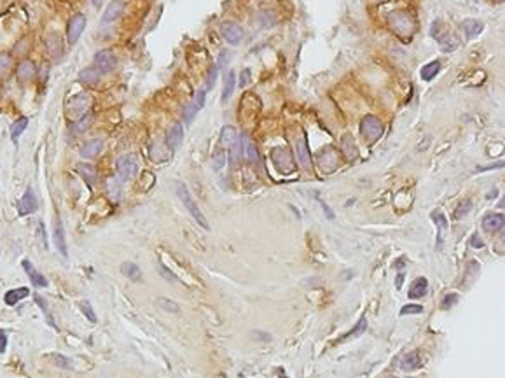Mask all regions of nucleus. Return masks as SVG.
Listing matches in <instances>:
<instances>
[{"label": "nucleus", "mask_w": 505, "mask_h": 378, "mask_svg": "<svg viewBox=\"0 0 505 378\" xmlns=\"http://www.w3.org/2000/svg\"><path fill=\"white\" fill-rule=\"evenodd\" d=\"M175 189H177V196L180 198V201H182V205H184L185 209H187V212L192 216V219L196 221V223L201 226L203 229H210V224H208V221H207V217H205V214L199 210V207H198V203L194 201V198H192V194L189 193V189H187V186L184 184V182H177V186H175Z\"/></svg>", "instance_id": "obj_1"}, {"label": "nucleus", "mask_w": 505, "mask_h": 378, "mask_svg": "<svg viewBox=\"0 0 505 378\" xmlns=\"http://www.w3.org/2000/svg\"><path fill=\"white\" fill-rule=\"evenodd\" d=\"M360 131H362L363 139L372 144L383 135V123L376 116L369 114V116L363 117L362 123H360Z\"/></svg>", "instance_id": "obj_2"}, {"label": "nucleus", "mask_w": 505, "mask_h": 378, "mask_svg": "<svg viewBox=\"0 0 505 378\" xmlns=\"http://www.w3.org/2000/svg\"><path fill=\"white\" fill-rule=\"evenodd\" d=\"M115 168H117V175H119V179H121V181H123V182L131 181V179H135V175H137V172H138L137 158H135L133 154L121 156V158H117Z\"/></svg>", "instance_id": "obj_3"}, {"label": "nucleus", "mask_w": 505, "mask_h": 378, "mask_svg": "<svg viewBox=\"0 0 505 378\" xmlns=\"http://www.w3.org/2000/svg\"><path fill=\"white\" fill-rule=\"evenodd\" d=\"M93 62H95V69L98 70L100 74H110L112 70H115V67H117L115 54L108 49L98 51V53L95 54Z\"/></svg>", "instance_id": "obj_4"}, {"label": "nucleus", "mask_w": 505, "mask_h": 378, "mask_svg": "<svg viewBox=\"0 0 505 378\" xmlns=\"http://www.w3.org/2000/svg\"><path fill=\"white\" fill-rule=\"evenodd\" d=\"M273 161H275L276 168L282 172V174H290L294 172V158L289 152L285 147H276L273 151Z\"/></svg>", "instance_id": "obj_5"}, {"label": "nucleus", "mask_w": 505, "mask_h": 378, "mask_svg": "<svg viewBox=\"0 0 505 378\" xmlns=\"http://www.w3.org/2000/svg\"><path fill=\"white\" fill-rule=\"evenodd\" d=\"M86 23H88V20H86L84 14H75L70 18L69 25H67V39H69L70 44H75L79 40V37L86 28Z\"/></svg>", "instance_id": "obj_6"}, {"label": "nucleus", "mask_w": 505, "mask_h": 378, "mask_svg": "<svg viewBox=\"0 0 505 378\" xmlns=\"http://www.w3.org/2000/svg\"><path fill=\"white\" fill-rule=\"evenodd\" d=\"M53 238H54V245H56L58 252L63 256V258H69V249H67V236H65V228H63V223L60 217H54V224H53Z\"/></svg>", "instance_id": "obj_7"}, {"label": "nucleus", "mask_w": 505, "mask_h": 378, "mask_svg": "<svg viewBox=\"0 0 505 378\" xmlns=\"http://www.w3.org/2000/svg\"><path fill=\"white\" fill-rule=\"evenodd\" d=\"M222 35H224V39L227 40L229 44L236 46L243 40L245 37V30L236 23H231V21H226V23L222 25Z\"/></svg>", "instance_id": "obj_8"}, {"label": "nucleus", "mask_w": 505, "mask_h": 378, "mask_svg": "<svg viewBox=\"0 0 505 378\" xmlns=\"http://www.w3.org/2000/svg\"><path fill=\"white\" fill-rule=\"evenodd\" d=\"M37 209H38L37 196H35V193L32 191V189H27L25 194H23V198L18 201L19 214H21V216H30V214L37 212Z\"/></svg>", "instance_id": "obj_9"}, {"label": "nucleus", "mask_w": 505, "mask_h": 378, "mask_svg": "<svg viewBox=\"0 0 505 378\" xmlns=\"http://www.w3.org/2000/svg\"><path fill=\"white\" fill-rule=\"evenodd\" d=\"M89 105H91V97H89L88 93H80V95H77V97L72 100L70 109H72V114L82 117L86 112H88Z\"/></svg>", "instance_id": "obj_10"}, {"label": "nucleus", "mask_w": 505, "mask_h": 378, "mask_svg": "<svg viewBox=\"0 0 505 378\" xmlns=\"http://www.w3.org/2000/svg\"><path fill=\"white\" fill-rule=\"evenodd\" d=\"M182 140H184V128H182V124L180 123H175L172 128L168 130V133H166V146L170 147V149H179V146L182 144Z\"/></svg>", "instance_id": "obj_11"}, {"label": "nucleus", "mask_w": 505, "mask_h": 378, "mask_svg": "<svg viewBox=\"0 0 505 378\" xmlns=\"http://www.w3.org/2000/svg\"><path fill=\"white\" fill-rule=\"evenodd\" d=\"M21 265H23V268H25V271H27L28 278H30V282L34 284L35 287H47V278L44 277V275L40 273V271L35 270L34 265H32V263L28 261V259H25V261L21 263Z\"/></svg>", "instance_id": "obj_12"}, {"label": "nucleus", "mask_w": 505, "mask_h": 378, "mask_svg": "<svg viewBox=\"0 0 505 378\" xmlns=\"http://www.w3.org/2000/svg\"><path fill=\"white\" fill-rule=\"evenodd\" d=\"M35 74H37V69H35L34 62H30V60H23L18 65V69H16V76H18L19 81L23 82L32 81L35 77Z\"/></svg>", "instance_id": "obj_13"}, {"label": "nucleus", "mask_w": 505, "mask_h": 378, "mask_svg": "<svg viewBox=\"0 0 505 378\" xmlns=\"http://www.w3.org/2000/svg\"><path fill=\"white\" fill-rule=\"evenodd\" d=\"M502 228H504V216L502 214H488V216H484V219H482V229L484 231L495 233Z\"/></svg>", "instance_id": "obj_14"}, {"label": "nucleus", "mask_w": 505, "mask_h": 378, "mask_svg": "<svg viewBox=\"0 0 505 378\" xmlns=\"http://www.w3.org/2000/svg\"><path fill=\"white\" fill-rule=\"evenodd\" d=\"M27 296H30V289H28V287H18V289L7 291L4 296V301L9 306H14V305H18L21 300H25Z\"/></svg>", "instance_id": "obj_15"}, {"label": "nucleus", "mask_w": 505, "mask_h": 378, "mask_svg": "<svg viewBox=\"0 0 505 378\" xmlns=\"http://www.w3.org/2000/svg\"><path fill=\"white\" fill-rule=\"evenodd\" d=\"M295 147H297L299 163H301L304 168H311V156H310V149H308L306 139H304V137H301V139L297 140V144H295Z\"/></svg>", "instance_id": "obj_16"}, {"label": "nucleus", "mask_w": 505, "mask_h": 378, "mask_svg": "<svg viewBox=\"0 0 505 378\" xmlns=\"http://www.w3.org/2000/svg\"><path fill=\"white\" fill-rule=\"evenodd\" d=\"M102 147H104V142L100 139L88 140L84 146L80 147V156H82V158H95V156L100 154Z\"/></svg>", "instance_id": "obj_17"}, {"label": "nucleus", "mask_w": 505, "mask_h": 378, "mask_svg": "<svg viewBox=\"0 0 505 378\" xmlns=\"http://www.w3.org/2000/svg\"><path fill=\"white\" fill-rule=\"evenodd\" d=\"M121 273L126 278H130L131 282L142 280V270H140L138 265H135V263H131V261H126L121 265Z\"/></svg>", "instance_id": "obj_18"}, {"label": "nucleus", "mask_w": 505, "mask_h": 378, "mask_svg": "<svg viewBox=\"0 0 505 378\" xmlns=\"http://www.w3.org/2000/svg\"><path fill=\"white\" fill-rule=\"evenodd\" d=\"M123 9H124V5L121 4V2H112V4H108V7L105 9V12H104V18H102V23L107 25V23L115 21L119 16L123 14Z\"/></svg>", "instance_id": "obj_19"}, {"label": "nucleus", "mask_w": 505, "mask_h": 378, "mask_svg": "<svg viewBox=\"0 0 505 378\" xmlns=\"http://www.w3.org/2000/svg\"><path fill=\"white\" fill-rule=\"evenodd\" d=\"M427 291H429V282H427L425 277H420L413 282V286L409 289V298L411 300H416V298H423L427 296Z\"/></svg>", "instance_id": "obj_20"}, {"label": "nucleus", "mask_w": 505, "mask_h": 378, "mask_svg": "<svg viewBox=\"0 0 505 378\" xmlns=\"http://www.w3.org/2000/svg\"><path fill=\"white\" fill-rule=\"evenodd\" d=\"M421 366V359L418 352H409L400 359V368L404 371H414Z\"/></svg>", "instance_id": "obj_21"}, {"label": "nucleus", "mask_w": 505, "mask_h": 378, "mask_svg": "<svg viewBox=\"0 0 505 378\" xmlns=\"http://www.w3.org/2000/svg\"><path fill=\"white\" fill-rule=\"evenodd\" d=\"M234 86H236V74L231 70V72L226 76V79H224V88H222V104H226V102L231 98V95H233V91H234Z\"/></svg>", "instance_id": "obj_22"}, {"label": "nucleus", "mask_w": 505, "mask_h": 378, "mask_svg": "<svg viewBox=\"0 0 505 378\" xmlns=\"http://www.w3.org/2000/svg\"><path fill=\"white\" fill-rule=\"evenodd\" d=\"M77 172H79L80 177L84 179V181L88 182L89 186L95 184V181H96V170H95V166H93V165H89V163H79V165H77Z\"/></svg>", "instance_id": "obj_23"}, {"label": "nucleus", "mask_w": 505, "mask_h": 378, "mask_svg": "<svg viewBox=\"0 0 505 378\" xmlns=\"http://www.w3.org/2000/svg\"><path fill=\"white\" fill-rule=\"evenodd\" d=\"M79 81L84 84H96L100 81V72L95 67H86L84 70L79 72Z\"/></svg>", "instance_id": "obj_24"}, {"label": "nucleus", "mask_w": 505, "mask_h": 378, "mask_svg": "<svg viewBox=\"0 0 505 378\" xmlns=\"http://www.w3.org/2000/svg\"><path fill=\"white\" fill-rule=\"evenodd\" d=\"M27 126H28V117H25V116L18 117V119H16L14 123L11 124V139H12V142H18V139L21 137V133L27 130Z\"/></svg>", "instance_id": "obj_25"}, {"label": "nucleus", "mask_w": 505, "mask_h": 378, "mask_svg": "<svg viewBox=\"0 0 505 378\" xmlns=\"http://www.w3.org/2000/svg\"><path fill=\"white\" fill-rule=\"evenodd\" d=\"M462 28H463V32H465V35H467L469 39H474L475 35L481 34L482 23H481V21H477V20H465L462 23Z\"/></svg>", "instance_id": "obj_26"}, {"label": "nucleus", "mask_w": 505, "mask_h": 378, "mask_svg": "<svg viewBox=\"0 0 505 378\" xmlns=\"http://www.w3.org/2000/svg\"><path fill=\"white\" fill-rule=\"evenodd\" d=\"M156 305H157V308L163 310V312H168V313H179L180 312L179 303H175L173 300H168V298H165V296L157 298Z\"/></svg>", "instance_id": "obj_27"}, {"label": "nucleus", "mask_w": 505, "mask_h": 378, "mask_svg": "<svg viewBox=\"0 0 505 378\" xmlns=\"http://www.w3.org/2000/svg\"><path fill=\"white\" fill-rule=\"evenodd\" d=\"M439 70H440V62H437V60L435 62L427 63V65L421 69V79H423V81H432L437 74H439Z\"/></svg>", "instance_id": "obj_28"}, {"label": "nucleus", "mask_w": 505, "mask_h": 378, "mask_svg": "<svg viewBox=\"0 0 505 378\" xmlns=\"http://www.w3.org/2000/svg\"><path fill=\"white\" fill-rule=\"evenodd\" d=\"M236 139H238V131L234 130L233 126L226 124V126L222 128V131H220V140H222V144H224V146H226V147L233 146V144L236 142Z\"/></svg>", "instance_id": "obj_29"}, {"label": "nucleus", "mask_w": 505, "mask_h": 378, "mask_svg": "<svg viewBox=\"0 0 505 378\" xmlns=\"http://www.w3.org/2000/svg\"><path fill=\"white\" fill-rule=\"evenodd\" d=\"M432 221L437 224V229H439V247H440V242H442V231L444 229H448V219L444 217V214H440L439 210L432 214Z\"/></svg>", "instance_id": "obj_30"}, {"label": "nucleus", "mask_w": 505, "mask_h": 378, "mask_svg": "<svg viewBox=\"0 0 505 378\" xmlns=\"http://www.w3.org/2000/svg\"><path fill=\"white\" fill-rule=\"evenodd\" d=\"M365 329H367V319H365V317H360V320L355 324V328H353L348 335H345V338H357V336L363 335Z\"/></svg>", "instance_id": "obj_31"}, {"label": "nucleus", "mask_w": 505, "mask_h": 378, "mask_svg": "<svg viewBox=\"0 0 505 378\" xmlns=\"http://www.w3.org/2000/svg\"><path fill=\"white\" fill-rule=\"evenodd\" d=\"M35 303H37V305L40 306V308H42V312L46 313V319H47V322H49L51 328H56V324H54V320H53V317H51L49 306H47V301L44 300L42 296H38V294H35Z\"/></svg>", "instance_id": "obj_32"}, {"label": "nucleus", "mask_w": 505, "mask_h": 378, "mask_svg": "<svg viewBox=\"0 0 505 378\" xmlns=\"http://www.w3.org/2000/svg\"><path fill=\"white\" fill-rule=\"evenodd\" d=\"M51 361H53L58 368H63V370H70V368H72V361L62 354H51Z\"/></svg>", "instance_id": "obj_33"}, {"label": "nucleus", "mask_w": 505, "mask_h": 378, "mask_svg": "<svg viewBox=\"0 0 505 378\" xmlns=\"http://www.w3.org/2000/svg\"><path fill=\"white\" fill-rule=\"evenodd\" d=\"M11 56L9 54H0V77H5L11 72Z\"/></svg>", "instance_id": "obj_34"}, {"label": "nucleus", "mask_w": 505, "mask_h": 378, "mask_svg": "<svg viewBox=\"0 0 505 378\" xmlns=\"http://www.w3.org/2000/svg\"><path fill=\"white\" fill-rule=\"evenodd\" d=\"M91 121H93L91 114H84V116L80 117L79 123H75V131H77V133H82V131L88 130V128L91 126Z\"/></svg>", "instance_id": "obj_35"}, {"label": "nucleus", "mask_w": 505, "mask_h": 378, "mask_svg": "<svg viewBox=\"0 0 505 378\" xmlns=\"http://www.w3.org/2000/svg\"><path fill=\"white\" fill-rule=\"evenodd\" d=\"M80 310H82V313H84L89 322H96V313L93 312V306L89 301H82V303H80Z\"/></svg>", "instance_id": "obj_36"}, {"label": "nucleus", "mask_w": 505, "mask_h": 378, "mask_svg": "<svg viewBox=\"0 0 505 378\" xmlns=\"http://www.w3.org/2000/svg\"><path fill=\"white\" fill-rule=\"evenodd\" d=\"M245 149H247V156L252 163L259 161V152H257V147L253 142H245Z\"/></svg>", "instance_id": "obj_37"}, {"label": "nucleus", "mask_w": 505, "mask_h": 378, "mask_svg": "<svg viewBox=\"0 0 505 378\" xmlns=\"http://www.w3.org/2000/svg\"><path fill=\"white\" fill-rule=\"evenodd\" d=\"M157 271H159L161 277L166 278V280H170V282H179V277H177V275L173 273L172 270H168V268H166L165 265H159V266H157Z\"/></svg>", "instance_id": "obj_38"}, {"label": "nucleus", "mask_w": 505, "mask_h": 378, "mask_svg": "<svg viewBox=\"0 0 505 378\" xmlns=\"http://www.w3.org/2000/svg\"><path fill=\"white\" fill-rule=\"evenodd\" d=\"M421 312H423L421 305H406L400 310V315H420Z\"/></svg>", "instance_id": "obj_39"}, {"label": "nucleus", "mask_w": 505, "mask_h": 378, "mask_svg": "<svg viewBox=\"0 0 505 378\" xmlns=\"http://www.w3.org/2000/svg\"><path fill=\"white\" fill-rule=\"evenodd\" d=\"M224 163H226V151H217L214 154V168L215 170H220L222 166H224Z\"/></svg>", "instance_id": "obj_40"}, {"label": "nucleus", "mask_w": 505, "mask_h": 378, "mask_svg": "<svg viewBox=\"0 0 505 378\" xmlns=\"http://www.w3.org/2000/svg\"><path fill=\"white\" fill-rule=\"evenodd\" d=\"M198 111H199V109L194 105V102H192V104L185 105V109H184V119H185V123H191L192 117L196 116V112H198Z\"/></svg>", "instance_id": "obj_41"}, {"label": "nucleus", "mask_w": 505, "mask_h": 378, "mask_svg": "<svg viewBox=\"0 0 505 378\" xmlns=\"http://www.w3.org/2000/svg\"><path fill=\"white\" fill-rule=\"evenodd\" d=\"M217 72H218V69L217 67H210V70H208V76H207V88L205 89H212L215 86V81H217Z\"/></svg>", "instance_id": "obj_42"}, {"label": "nucleus", "mask_w": 505, "mask_h": 378, "mask_svg": "<svg viewBox=\"0 0 505 378\" xmlns=\"http://www.w3.org/2000/svg\"><path fill=\"white\" fill-rule=\"evenodd\" d=\"M456 301H458V294H446V298L442 300L440 306H442V310H449Z\"/></svg>", "instance_id": "obj_43"}, {"label": "nucleus", "mask_w": 505, "mask_h": 378, "mask_svg": "<svg viewBox=\"0 0 505 378\" xmlns=\"http://www.w3.org/2000/svg\"><path fill=\"white\" fill-rule=\"evenodd\" d=\"M119 193H121V188H119L117 181H115V179L108 181V194H110V196L114 198V200H117V198H119Z\"/></svg>", "instance_id": "obj_44"}, {"label": "nucleus", "mask_w": 505, "mask_h": 378, "mask_svg": "<svg viewBox=\"0 0 505 378\" xmlns=\"http://www.w3.org/2000/svg\"><path fill=\"white\" fill-rule=\"evenodd\" d=\"M472 209V201L470 200H465L462 205L458 207V210H456V217H465L467 216V212Z\"/></svg>", "instance_id": "obj_45"}, {"label": "nucleus", "mask_w": 505, "mask_h": 378, "mask_svg": "<svg viewBox=\"0 0 505 378\" xmlns=\"http://www.w3.org/2000/svg\"><path fill=\"white\" fill-rule=\"evenodd\" d=\"M229 60H231V53H229V51H222V53L218 54L217 69H222V67H226L227 63H229Z\"/></svg>", "instance_id": "obj_46"}, {"label": "nucleus", "mask_w": 505, "mask_h": 378, "mask_svg": "<svg viewBox=\"0 0 505 378\" xmlns=\"http://www.w3.org/2000/svg\"><path fill=\"white\" fill-rule=\"evenodd\" d=\"M250 79H252V70L245 69L240 74V88H245V86L250 82Z\"/></svg>", "instance_id": "obj_47"}, {"label": "nucleus", "mask_w": 505, "mask_h": 378, "mask_svg": "<svg viewBox=\"0 0 505 378\" xmlns=\"http://www.w3.org/2000/svg\"><path fill=\"white\" fill-rule=\"evenodd\" d=\"M205 98H207V89H199L198 91V95H196V100H194V105L198 109H203L205 107Z\"/></svg>", "instance_id": "obj_48"}, {"label": "nucleus", "mask_w": 505, "mask_h": 378, "mask_svg": "<svg viewBox=\"0 0 505 378\" xmlns=\"http://www.w3.org/2000/svg\"><path fill=\"white\" fill-rule=\"evenodd\" d=\"M37 235L40 238V243H42V247L47 249V240H46V229H44V224L38 223L37 224Z\"/></svg>", "instance_id": "obj_49"}, {"label": "nucleus", "mask_w": 505, "mask_h": 378, "mask_svg": "<svg viewBox=\"0 0 505 378\" xmlns=\"http://www.w3.org/2000/svg\"><path fill=\"white\" fill-rule=\"evenodd\" d=\"M5 348H7V335H5V331L0 329V354L5 352Z\"/></svg>", "instance_id": "obj_50"}, {"label": "nucleus", "mask_w": 505, "mask_h": 378, "mask_svg": "<svg viewBox=\"0 0 505 378\" xmlns=\"http://www.w3.org/2000/svg\"><path fill=\"white\" fill-rule=\"evenodd\" d=\"M472 247H477V249H481L482 247V242H481V238H479V236L477 235H474V236H472Z\"/></svg>", "instance_id": "obj_51"}, {"label": "nucleus", "mask_w": 505, "mask_h": 378, "mask_svg": "<svg viewBox=\"0 0 505 378\" xmlns=\"http://www.w3.org/2000/svg\"><path fill=\"white\" fill-rule=\"evenodd\" d=\"M320 203H322V207H324V210H325L327 217H329V219H332V217H334V214H332V210H330L329 207H327V203H325V201H322V200H320Z\"/></svg>", "instance_id": "obj_52"}, {"label": "nucleus", "mask_w": 505, "mask_h": 378, "mask_svg": "<svg viewBox=\"0 0 505 378\" xmlns=\"http://www.w3.org/2000/svg\"><path fill=\"white\" fill-rule=\"evenodd\" d=\"M402 280H404V275H398V277H397V284H395V286H397V289H400V287H402Z\"/></svg>", "instance_id": "obj_53"}, {"label": "nucleus", "mask_w": 505, "mask_h": 378, "mask_svg": "<svg viewBox=\"0 0 505 378\" xmlns=\"http://www.w3.org/2000/svg\"><path fill=\"white\" fill-rule=\"evenodd\" d=\"M91 2H93V5H95V7H100V5H102V2H104V0H91Z\"/></svg>", "instance_id": "obj_54"}, {"label": "nucleus", "mask_w": 505, "mask_h": 378, "mask_svg": "<svg viewBox=\"0 0 505 378\" xmlns=\"http://www.w3.org/2000/svg\"><path fill=\"white\" fill-rule=\"evenodd\" d=\"M388 378H397V377H388Z\"/></svg>", "instance_id": "obj_55"}]
</instances>
